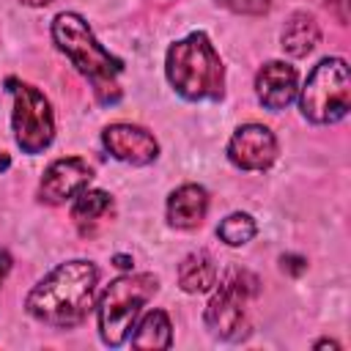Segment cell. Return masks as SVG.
Instances as JSON below:
<instances>
[{
    "label": "cell",
    "mask_w": 351,
    "mask_h": 351,
    "mask_svg": "<svg viewBox=\"0 0 351 351\" xmlns=\"http://www.w3.org/2000/svg\"><path fill=\"white\" fill-rule=\"evenodd\" d=\"M115 266H121V269H132V258H126V255H115Z\"/></svg>",
    "instance_id": "obj_21"
},
{
    "label": "cell",
    "mask_w": 351,
    "mask_h": 351,
    "mask_svg": "<svg viewBox=\"0 0 351 351\" xmlns=\"http://www.w3.org/2000/svg\"><path fill=\"white\" fill-rule=\"evenodd\" d=\"M173 343V324L165 310H151L134 326L132 346L134 348H170Z\"/></svg>",
    "instance_id": "obj_15"
},
{
    "label": "cell",
    "mask_w": 351,
    "mask_h": 351,
    "mask_svg": "<svg viewBox=\"0 0 351 351\" xmlns=\"http://www.w3.org/2000/svg\"><path fill=\"white\" fill-rule=\"evenodd\" d=\"M255 293V280L250 274H233L230 280L222 282V288L211 296L206 307V326L214 337L222 340H236L244 332L247 324V304L250 296Z\"/></svg>",
    "instance_id": "obj_7"
},
{
    "label": "cell",
    "mask_w": 351,
    "mask_h": 351,
    "mask_svg": "<svg viewBox=\"0 0 351 351\" xmlns=\"http://www.w3.org/2000/svg\"><path fill=\"white\" fill-rule=\"evenodd\" d=\"M52 38L58 49L74 63V69L93 85V93L101 104H115L121 99L118 74L123 71V60L110 55L88 27V22L74 14L63 11L52 19Z\"/></svg>",
    "instance_id": "obj_2"
},
{
    "label": "cell",
    "mask_w": 351,
    "mask_h": 351,
    "mask_svg": "<svg viewBox=\"0 0 351 351\" xmlns=\"http://www.w3.org/2000/svg\"><path fill=\"white\" fill-rule=\"evenodd\" d=\"M280 266H282V271H288V274H302L304 269H307V261L304 258H299V255H282L280 258Z\"/></svg>",
    "instance_id": "obj_18"
},
{
    "label": "cell",
    "mask_w": 351,
    "mask_h": 351,
    "mask_svg": "<svg viewBox=\"0 0 351 351\" xmlns=\"http://www.w3.org/2000/svg\"><path fill=\"white\" fill-rule=\"evenodd\" d=\"M255 93H258V101L266 107V110H285L296 93H299V77H296V69L282 63V60H269L261 66L258 77H255Z\"/></svg>",
    "instance_id": "obj_11"
},
{
    "label": "cell",
    "mask_w": 351,
    "mask_h": 351,
    "mask_svg": "<svg viewBox=\"0 0 351 351\" xmlns=\"http://www.w3.org/2000/svg\"><path fill=\"white\" fill-rule=\"evenodd\" d=\"M165 71L170 85L176 88L178 96L189 101H203V99H222L225 93V69L211 47L208 36L195 30L186 38L176 41L167 49L165 58Z\"/></svg>",
    "instance_id": "obj_3"
},
{
    "label": "cell",
    "mask_w": 351,
    "mask_h": 351,
    "mask_svg": "<svg viewBox=\"0 0 351 351\" xmlns=\"http://www.w3.org/2000/svg\"><path fill=\"white\" fill-rule=\"evenodd\" d=\"M329 5V11L337 16V22H348V0H324Z\"/></svg>",
    "instance_id": "obj_19"
},
{
    "label": "cell",
    "mask_w": 351,
    "mask_h": 351,
    "mask_svg": "<svg viewBox=\"0 0 351 351\" xmlns=\"http://www.w3.org/2000/svg\"><path fill=\"white\" fill-rule=\"evenodd\" d=\"M8 90L14 96V112H11V126H14V140L25 154H41L52 137H55V115L47 101V96L22 80H8Z\"/></svg>",
    "instance_id": "obj_6"
},
{
    "label": "cell",
    "mask_w": 351,
    "mask_h": 351,
    "mask_svg": "<svg viewBox=\"0 0 351 351\" xmlns=\"http://www.w3.org/2000/svg\"><path fill=\"white\" fill-rule=\"evenodd\" d=\"M255 219L244 211H236V214H228L219 225H217V236L228 244V247H241L247 241H252L255 236Z\"/></svg>",
    "instance_id": "obj_16"
},
{
    "label": "cell",
    "mask_w": 351,
    "mask_h": 351,
    "mask_svg": "<svg viewBox=\"0 0 351 351\" xmlns=\"http://www.w3.org/2000/svg\"><path fill=\"white\" fill-rule=\"evenodd\" d=\"M22 3H27V5H49L52 0H22Z\"/></svg>",
    "instance_id": "obj_23"
},
{
    "label": "cell",
    "mask_w": 351,
    "mask_h": 351,
    "mask_svg": "<svg viewBox=\"0 0 351 351\" xmlns=\"http://www.w3.org/2000/svg\"><path fill=\"white\" fill-rule=\"evenodd\" d=\"M228 159L239 170H269L277 159V137L263 123H244L228 143Z\"/></svg>",
    "instance_id": "obj_8"
},
{
    "label": "cell",
    "mask_w": 351,
    "mask_h": 351,
    "mask_svg": "<svg viewBox=\"0 0 351 351\" xmlns=\"http://www.w3.org/2000/svg\"><path fill=\"white\" fill-rule=\"evenodd\" d=\"M217 282V263L208 252H189L178 266V285L186 293H206Z\"/></svg>",
    "instance_id": "obj_14"
},
{
    "label": "cell",
    "mask_w": 351,
    "mask_h": 351,
    "mask_svg": "<svg viewBox=\"0 0 351 351\" xmlns=\"http://www.w3.org/2000/svg\"><path fill=\"white\" fill-rule=\"evenodd\" d=\"M208 211V192L200 184H184L167 197V222L178 230L197 228Z\"/></svg>",
    "instance_id": "obj_12"
},
{
    "label": "cell",
    "mask_w": 351,
    "mask_h": 351,
    "mask_svg": "<svg viewBox=\"0 0 351 351\" xmlns=\"http://www.w3.org/2000/svg\"><path fill=\"white\" fill-rule=\"evenodd\" d=\"M159 282L154 274H121L99 296V335L107 346L118 348L126 343L143 304L156 293Z\"/></svg>",
    "instance_id": "obj_4"
},
{
    "label": "cell",
    "mask_w": 351,
    "mask_h": 351,
    "mask_svg": "<svg viewBox=\"0 0 351 351\" xmlns=\"http://www.w3.org/2000/svg\"><path fill=\"white\" fill-rule=\"evenodd\" d=\"M99 269L90 261H69L55 266L25 299L27 313L49 326H77L93 307Z\"/></svg>",
    "instance_id": "obj_1"
},
{
    "label": "cell",
    "mask_w": 351,
    "mask_h": 351,
    "mask_svg": "<svg viewBox=\"0 0 351 351\" xmlns=\"http://www.w3.org/2000/svg\"><path fill=\"white\" fill-rule=\"evenodd\" d=\"M321 41V27L315 22L313 14L307 11H296L288 16L282 33H280V44L291 58H304L310 55Z\"/></svg>",
    "instance_id": "obj_13"
},
{
    "label": "cell",
    "mask_w": 351,
    "mask_h": 351,
    "mask_svg": "<svg viewBox=\"0 0 351 351\" xmlns=\"http://www.w3.org/2000/svg\"><path fill=\"white\" fill-rule=\"evenodd\" d=\"M326 346H329V348H340L335 340H318V343H315V348H326Z\"/></svg>",
    "instance_id": "obj_22"
},
{
    "label": "cell",
    "mask_w": 351,
    "mask_h": 351,
    "mask_svg": "<svg viewBox=\"0 0 351 351\" xmlns=\"http://www.w3.org/2000/svg\"><path fill=\"white\" fill-rule=\"evenodd\" d=\"M11 271V255L5 252V250H0V282H3V277Z\"/></svg>",
    "instance_id": "obj_20"
},
{
    "label": "cell",
    "mask_w": 351,
    "mask_h": 351,
    "mask_svg": "<svg viewBox=\"0 0 351 351\" xmlns=\"http://www.w3.org/2000/svg\"><path fill=\"white\" fill-rule=\"evenodd\" d=\"M110 208V195L101 189H82L74 195V206H71V217L77 222H93L99 219L104 211Z\"/></svg>",
    "instance_id": "obj_17"
},
{
    "label": "cell",
    "mask_w": 351,
    "mask_h": 351,
    "mask_svg": "<svg viewBox=\"0 0 351 351\" xmlns=\"http://www.w3.org/2000/svg\"><path fill=\"white\" fill-rule=\"evenodd\" d=\"M90 178H93V170L85 159L80 156L58 159L44 170V178L38 184V197L49 206H60L77 192H82L90 184Z\"/></svg>",
    "instance_id": "obj_9"
},
{
    "label": "cell",
    "mask_w": 351,
    "mask_h": 351,
    "mask_svg": "<svg viewBox=\"0 0 351 351\" xmlns=\"http://www.w3.org/2000/svg\"><path fill=\"white\" fill-rule=\"evenodd\" d=\"M8 167V156L5 154H0V170H5Z\"/></svg>",
    "instance_id": "obj_24"
},
{
    "label": "cell",
    "mask_w": 351,
    "mask_h": 351,
    "mask_svg": "<svg viewBox=\"0 0 351 351\" xmlns=\"http://www.w3.org/2000/svg\"><path fill=\"white\" fill-rule=\"evenodd\" d=\"M101 143L104 148L126 165H151L159 156V143L154 140L151 132H145L143 126H132V123H112L101 132Z\"/></svg>",
    "instance_id": "obj_10"
},
{
    "label": "cell",
    "mask_w": 351,
    "mask_h": 351,
    "mask_svg": "<svg viewBox=\"0 0 351 351\" xmlns=\"http://www.w3.org/2000/svg\"><path fill=\"white\" fill-rule=\"evenodd\" d=\"M302 115L313 123H337L351 110V74L343 58H324L299 90Z\"/></svg>",
    "instance_id": "obj_5"
}]
</instances>
